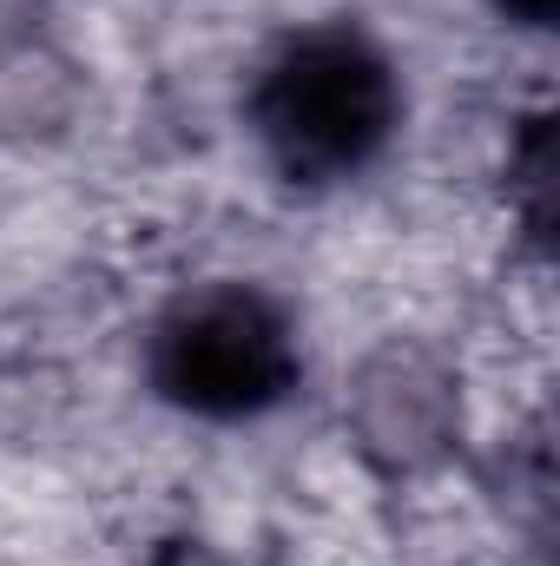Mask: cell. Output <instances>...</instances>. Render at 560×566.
<instances>
[{
	"label": "cell",
	"instance_id": "3",
	"mask_svg": "<svg viewBox=\"0 0 560 566\" xmlns=\"http://www.w3.org/2000/svg\"><path fill=\"white\" fill-rule=\"evenodd\" d=\"M501 13H515V20H528V27H548L554 20V0H495Z\"/></svg>",
	"mask_w": 560,
	"mask_h": 566
},
{
	"label": "cell",
	"instance_id": "1",
	"mask_svg": "<svg viewBox=\"0 0 560 566\" xmlns=\"http://www.w3.org/2000/svg\"><path fill=\"white\" fill-rule=\"evenodd\" d=\"M396 126V80L356 33H310L258 86V133L290 178H336Z\"/></svg>",
	"mask_w": 560,
	"mask_h": 566
},
{
	"label": "cell",
	"instance_id": "2",
	"mask_svg": "<svg viewBox=\"0 0 560 566\" xmlns=\"http://www.w3.org/2000/svg\"><path fill=\"white\" fill-rule=\"evenodd\" d=\"M152 376L178 409L251 416L290 389L297 343H290V323L258 290H211L158 329Z\"/></svg>",
	"mask_w": 560,
	"mask_h": 566
}]
</instances>
